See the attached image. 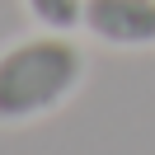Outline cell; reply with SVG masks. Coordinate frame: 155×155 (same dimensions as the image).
I'll list each match as a JSON object with an SVG mask.
<instances>
[{
    "label": "cell",
    "instance_id": "2",
    "mask_svg": "<svg viewBox=\"0 0 155 155\" xmlns=\"http://www.w3.org/2000/svg\"><path fill=\"white\" fill-rule=\"evenodd\" d=\"M104 47H155V0H85V24Z\"/></svg>",
    "mask_w": 155,
    "mask_h": 155
},
{
    "label": "cell",
    "instance_id": "3",
    "mask_svg": "<svg viewBox=\"0 0 155 155\" xmlns=\"http://www.w3.org/2000/svg\"><path fill=\"white\" fill-rule=\"evenodd\" d=\"M24 10L47 33H75L85 24V0H24Z\"/></svg>",
    "mask_w": 155,
    "mask_h": 155
},
{
    "label": "cell",
    "instance_id": "1",
    "mask_svg": "<svg viewBox=\"0 0 155 155\" xmlns=\"http://www.w3.org/2000/svg\"><path fill=\"white\" fill-rule=\"evenodd\" d=\"M85 80V52L71 33H33L0 52V127L57 113Z\"/></svg>",
    "mask_w": 155,
    "mask_h": 155
}]
</instances>
